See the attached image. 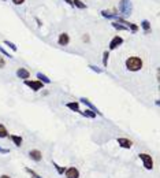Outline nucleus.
Masks as SVG:
<instances>
[{
	"label": "nucleus",
	"mask_w": 160,
	"mask_h": 178,
	"mask_svg": "<svg viewBox=\"0 0 160 178\" xmlns=\"http://www.w3.org/2000/svg\"><path fill=\"white\" fill-rule=\"evenodd\" d=\"M64 2H66L67 4H70V6H73V0H64ZM73 7H74V6H73Z\"/></svg>",
	"instance_id": "obj_31"
},
{
	"label": "nucleus",
	"mask_w": 160,
	"mask_h": 178,
	"mask_svg": "<svg viewBox=\"0 0 160 178\" xmlns=\"http://www.w3.org/2000/svg\"><path fill=\"white\" fill-rule=\"evenodd\" d=\"M10 138H11V141L12 143L15 144V145L17 147H21L22 145V137H21V136H15V134H12V136H10Z\"/></svg>",
	"instance_id": "obj_14"
},
{
	"label": "nucleus",
	"mask_w": 160,
	"mask_h": 178,
	"mask_svg": "<svg viewBox=\"0 0 160 178\" xmlns=\"http://www.w3.org/2000/svg\"><path fill=\"white\" fill-rule=\"evenodd\" d=\"M69 43H70V37H69L67 33H62V35H59V38H57V44H59V45L64 47V45H69Z\"/></svg>",
	"instance_id": "obj_10"
},
{
	"label": "nucleus",
	"mask_w": 160,
	"mask_h": 178,
	"mask_svg": "<svg viewBox=\"0 0 160 178\" xmlns=\"http://www.w3.org/2000/svg\"><path fill=\"white\" fill-rule=\"evenodd\" d=\"M6 137H8V132H7L4 125L0 124V138H6Z\"/></svg>",
	"instance_id": "obj_18"
},
{
	"label": "nucleus",
	"mask_w": 160,
	"mask_h": 178,
	"mask_svg": "<svg viewBox=\"0 0 160 178\" xmlns=\"http://www.w3.org/2000/svg\"><path fill=\"white\" fill-rule=\"evenodd\" d=\"M25 171L28 173L29 175H31V178H36V177H37V174H36V173L33 171V170H31V169H29V167H26V169H25Z\"/></svg>",
	"instance_id": "obj_26"
},
{
	"label": "nucleus",
	"mask_w": 160,
	"mask_h": 178,
	"mask_svg": "<svg viewBox=\"0 0 160 178\" xmlns=\"http://www.w3.org/2000/svg\"><path fill=\"white\" fill-rule=\"evenodd\" d=\"M36 178H41V177H40V175H37V177H36Z\"/></svg>",
	"instance_id": "obj_35"
},
{
	"label": "nucleus",
	"mask_w": 160,
	"mask_h": 178,
	"mask_svg": "<svg viewBox=\"0 0 160 178\" xmlns=\"http://www.w3.org/2000/svg\"><path fill=\"white\" fill-rule=\"evenodd\" d=\"M126 67L130 71H140L142 69V61L138 56H130L126 59Z\"/></svg>",
	"instance_id": "obj_1"
},
{
	"label": "nucleus",
	"mask_w": 160,
	"mask_h": 178,
	"mask_svg": "<svg viewBox=\"0 0 160 178\" xmlns=\"http://www.w3.org/2000/svg\"><path fill=\"white\" fill-rule=\"evenodd\" d=\"M81 114H82L85 118H90V119L96 118V112H93L92 110H85V111H81Z\"/></svg>",
	"instance_id": "obj_17"
},
{
	"label": "nucleus",
	"mask_w": 160,
	"mask_h": 178,
	"mask_svg": "<svg viewBox=\"0 0 160 178\" xmlns=\"http://www.w3.org/2000/svg\"><path fill=\"white\" fill-rule=\"evenodd\" d=\"M112 28H115L116 30H127V28H126V26L120 25V23H118V22H112Z\"/></svg>",
	"instance_id": "obj_22"
},
{
	"label": "nucleus",
	"mask_w": 160,
	"mask_h": 178,
	"mask_svg": "<svg viewBox=\"0 0 160 178\" xmlns=\"http://www.w3.org/2000/svg\"><path fill=\"white\" fill-rule=\"evenodd\" d=\"M80 100H81V103L86 104V106L89 107V110H92V111H93V112H96V114H97V115H101V112L99 111L97 108H96V106H93V103H92V101L89 100V99H86V97H81Z\"/></svg>",
	"instance_id": "obj_8"
},
{
	"label": "nucleus",
	"mask_w": 160,
	"mask_h": 178,
	"mask_svg": "<svg viewBox=\"0 0 160 178\" xmlns=\"http://www.w3.org/2000/svg\"><path fill=\"white\" fill-rule=\"evenodd\" d=\"M36 21H37V25H38V26H41V21L38 19V18H36Z\"/></svg>",
	"instance_id": "obj_34"
},
{
	"label": "nucleus",
	"mask_w": 160,
	"mask_h": 178,
	"mask_svg": "<svg viewBox=\"0 0 160 178\" xmlns=\"http://www.w3.org/2000/svg\"><path fill=\"white\" fill-rule=\"evenodd\" d=\"M119 11L123 15H130L133 11V4L130 0H120L119 3Z\"/></svg>",
	"instance_id": "obj_2"
},
{
	"label": "nucleus",
	"mask_w": 160,
	"mask_h": 178,
	"mask_svg": "<svg viewBox=\"0 0 160 178\" xmlns=\"http://www.w3.org/2000/svg\"><path fill=\"white\" fill-rule=\"evenodd\" d=\"M25 85L29 86L31 91H34V92H38L41 89L44 88V84L38 80H25Z\"/></svg>",
	"instance_id": "obj_3"
},
{
	"label": "nucleus",
	"mask_w": 160,
	"mask_h": 178,
	"mask_svg": "<svg viewBox=\"0 0 160 178\" xmlns=\"http://www.w3.org/2000/svg\"><path fill=\"white\" fill-rule=\"evenodd\" d=\"M0 178H11V177H10V175H7V174H3V175H2V177H0Z\"/></svg>",
	"instance_id": "obj_33"
},
{
	"label": "nucleus",
	"mask_w": 160,
	"mask_h": 178,
	"mask_svg": "<svg viewBox=\"0 0 160 178\" xmlns=\"http://www.w3.org/2000/svg\"><path fill=\"white\" fill-rule=\"evenodd\" d=\"M29 156H30L31 160H34V162H40L41 159H43V153L38 150H31L30 152H29Z\"/></svg>",
	"instance_id": "obj_9"
},
{
	"label": "nucleus",
	"mask_w": 160,
	"mask_h": 178,
	"mask_svg": "<svg viewBox=\"0 0 160 178\" xmlns=\"http://www.w3.org/2000/svg\"><path fill=\"white\" fill-rule=\"evenodd\" d=\"M0 52H2V54H3V55H4V56H8V58H12V56H11V55H10V54H8V52H7V51H6V49H4V48H3V47H2V45H0Z\"/></svg>",
	"instance_id": "obj_27"
},
{
	"label": "nucleus",
	"mask_w": 160,
	"mask_h": 178,
	"mask_svg": "<svg viewBox=\"0 0 160 178\" xmlns=\"http://www.w3.org/2000/svg\"><path fill=\"white\" fill-rule=\"evenodd\" d=\"M10 151L8 150H4V148H2V147H0V153H8Z\"/></svg>",
	"instance_id": "obj_30"
},
{
	"label": "nucleus",
	"mask_w": 160,
	"mask_h": 178,
	"mask_svg": "<svg viewBox=\"0 0 160 178\" xmlns=\"http://www.w3.org/2000/svg\"><path fill=\"white\" fill-rule=\"evenodd\" d=\"M141 28L144 29V33L148 35V33L151 32V22H149L148 19H144L142 22H141Z\"/></svg>",
	"instance_id": "obj_13"
},
{
	"label": "nucleus",
	"mask_w": 160,
	"mask_h": 178,
	"mask_svg": "<svg viewBox=\"0 0 160 178\" xmlns=\"http://www.w3.org/2000/svg\"><path fill=\"white\" fill-rule=\"evenodd\" d=\"M82 40H83V41H89V36H83Z\"/></svg>",
	"instance_id": "obj_32"
},
{
	"label": "nucleus",
	"mask_w": 160,
	"mask_h": 178,
	"mask_svg": "<svg viewBox=\"0 0 160 178\" xmlns=\"http://www.w3.org/2000/svg\"><path fill=\"white\" fill-rule=\"evenodd\" d=\"M17 77H18V78H22V80H28V78L30 77V73H29L26 69L21 67V69L17 70Z\"/></svg>",
	"instance_id": "obj_11"
},
{
	"label": "nucleus",
	"mask_w": 160,
	"mask_h": 178,
	"mask_svg": "<svg viewBox=\"0 0 160 178\" xmlns=\"http://www.w3.org/2000/svg\"><path fill=\"white\" fill-rule=\"evenodd\" d=\"M118 145L120 147V148H125V150H129V148H132L133 147V143L132 140H129V138H125V137H119L116 140Z\"/></svg>",
	"instance_id": "obj_5"
},
{
	"label": "nucleus",
	"mask_w": 160,
	"mask_h": 178,
	"mask_svg": "<svg viewBox=\"0 0 160 178\" xmlns=\"http://www.w3.org/2000/svg\"><path fill=\"white\" fill-rule=\"evenodd\" d=\"M101 17H104V18H116L118 17V14L116 12H111V11H107V10H103L101 11Z\"/></svg>",
	"instance_id": "obj_16"
},
{
	"label": "nucleus",
	"mask_w": 160,
	"mask_h": 178,
	"mask_svg": "<svg viewBox=\"0 0 160 178\" xmlns=\"http://www.w3.org/2000/svg\"><path fill=\"white\" fill-rule=\"evenodd\" d=\"M138 156H140V159L142 160V164L146 170L153 169V159H152L151 155H148V153H140Z\"/></svg>",
	"instance_id": "obj_4"
},
{
	"label": "nucleus",
	"mask_w": 160,
	"mask_h": 178,
	"mask_svg": "<svg viewBox=\"0 0 160 178\" xmlns=\"http://www.w3.org/2000/svg\"><path fill=\"white\" fill-rule=\"evenodd\" d=\"M108 58H109V52L104 51V54H103V66L104 67H107V64H108Z\"/></svg>",
	"instance_id": "obj_21"
},
{
	"label": "nucleus",
	"mask_w": 160,
	"mask_h": 178,
	"mask_svg": "<svg viewBox=\"0 0 160 178\" xmlns=\"http://www.w3.org/2000/svg\"><path fill=\"white\" fill-rule=\"evenodd\" d=\"M73 6H75L77 8H86V4L85 3H82L81 0H73Z\"/></svg>",
	"instance_id": "obj_19"
},
{
	"label": "nucleus",
	"mask_w": 160,
	"mask_h": 178,
	"mask_svg": "<svg viewBox=\"0 0 160 178\" xmlns=\"http://www.w3.org/2000/svg\"><path fill=\"white\" fill-rule=\"evenodd\" d=\"M89 69H90V70H93V71H96L97 74H100V73L103 71V70H101V69H99V67H97V66H94V64H89Z\"/></svg>",
	"instance_id": "obj_25"
},
{
	"label": "nucleus",
	"mask_w": 160,
	"mask_h": 178,
	"mask_svg": "<svg viewBox=\"0 0 160 178\" xmlns=\"http://www.w3.org/2000/svg\"><path fill=\"white\" fill-rule=\"evenodd\" d=\"M54 167L56 169V171H57V174H64V171H66V167H62V166H59L57 163H55L54 162Z\"/></svg>",
	"instance_id": "obj_20"
},
{
	"label": "nucleus",
	"mask_w": 160,
	"mask_h": 178,
	"mask_svg": "<svg viewBox=\"0 0 160 178\" xmlns=\"http://www.w3.org/2000/svg\"><path fill=\"white\" fill-rule=\"evenodd\" d=\"M37 78H38V81H41L43 84H51L52 82L51 78H48L45 74H43V73H37Z\"/></svg>",
	"instance_id": "obj_15"
},
{
	"label": "nucleus",
	"mask_w": 160,
	"mask_h": 178,
	"mask_svg": "<svg viewBox=\"0 0 160 178\" xmlns=\"http://www.w3.org/2000/svg\"><path fill=\"white\" fill-rule=\"evenodd\" d=\"M127 29H130L133 33H136V32H138V26L136 25V23H127Z\"/></svg>",
	"instance_id": "obj_24"
},
{
	"label": "nucleus",
	"mask_w": 160,
	"mask_h": 178,
	"mask_svg": "<svg viewBox=\"0 0 160 178\" xmlns=\"http://www.w3.org/2000/svg\"><path fill=\"white\" fill-rule=\"evenodd\" d=\"M64 175H66V178H80V171L75 167H69L64 171Z\"/></svg>",
	"instance_id": "obj_6"
},
{
	"label": "nucleus",
	"mask_w": 160,
	"mask_h": 178,
	"mask_svg": "<svg viewBox=\"0 0 160 178\" xmlns=\"http://www.w3.org/2000/svg\"><path fill=\"white\" fill-rule=\"evenodd\" d=\"M66 107H67L69 110H71V111H74V112H81L80 104H78L77 101H70V103L66 104Z\"/></svg>",
	"instance_id": "obj_12"
},
{
	"label": "nucleus",
	"mask_w": 160,
	"mask_h": 178,
	"mask_svg": "<svg viewBox=\"0 0 160 178\" xmlns=\"http://www.w3.org/2000/svg\"><path fill=\"white\" fill-rule=\"evenodd\" d=\"M122 44H123V38L120 37V36H115V37L109 41V49H111V51L112 49H116L118 47L122 45Z\"/></svg>",
	"instance_id": "obj_7"
},
{
	"label": "nucleus",
	"mask_w": 160,
	"mask_h": 178,
	"mask_svg": "<svg viewBox=\"0 0 160 178\" xmlns=\"http://www.w3.org/2000/svg\"><path fill=\"white\" fill-rule=\"evenodd\" d=\"M12 3L17 4V6H19V4H23V3H25V0H12Z\"/></svg>",
	"instance_id": "obj_29"
},
{
	"label": "nucleus",
	"mask_w": 160,
	"mask_h": 178,
	"mask_svg": "<svg viewBox=\"0 0 160 178\" xmlns=\"http://www.w3.org/2000/svg\"><path fill=\"white\" fill-rule=\"evenodd\" d=\"M4 44H6V45H8V47H10V48H11V49H12V51H14V52H17V51H18V47H17V45H15V44H14V43H11V41L6 40V41H4Z\"/></svg>",
	"instance_id": "obj_23"
},
{
	"label": "nucleus",
	"mask_w": 160,
	"mask_h": 178,
	"mask_svg": "<svg viewBox=\"0 0 160 178\" xmlns=\"http://www.w3.org/2000/svg\"><path fill=\"white\" fill-rule=\"evenodd\" d=\"M3 67H6V61L0 56V69H3Z\"/></svg>",
	"instance_id": "obj_28"
}]
</instances>
